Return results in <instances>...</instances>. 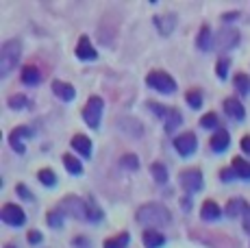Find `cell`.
Listing matches in <instances>:
<instances>
[{
    "label": "cell",
    "mask_w": 250,
    "mask_h": 248,
    "mask_svg": "<svg viewBox=\"0 0 250 248\" xmlns=\"http://www.w3.org/2000/svg\"><path fill=\"white\" fill-rule=\"evenodd\" d=\"M20 57H22V44H20V41H18V40L4 41L2 48H0V74L7 76L18 65Z\"/></svg>",
    "instance_id": "7a4b0ae2"
},
{
    "label": "cell",
    "mask_w": 250,
    "mask_h": 248,
    "mask_svg": "<svg viewBox=\"0 0 250 248\" xmlns=\"http://www.w3.org/2000/svg\"><path fill=\"white\" fill-rule=\"evenodd\" d=\"M220 179H222V181H233V179H235L233 170H230V168H229V170H227V168H224V170H222V172H220Z\"/></svg>",
    "instance_id": "74e56055"
},
{
    "label": "cell",
    "mask_w": 250,
    "mask_h": 248,
    "mask_svg": "<svg viewBox=\"0 0 250 248\" xmlns=\"http://www.w3.org/2000/svg\"><path fill=\"white\" fill-rule=\"evenodd\" d=\"M185 98H187V103H189L191 109H200V107H203V94H200L198 89H189Z\"/></svg>",
    "instance_id": "f1b7e54d"
},
{
    "label": "cell",
    "mask_w": 250,
    "mask_h": 248,
    "mask_svg": "<svg viewBox=\"0 0 250 248\" xmlns=\"http://www.w3.org/2000/svg\"><path fill=\"white\" fill-rule=\"evenodd\" d=\"M63 218H65V216L59 211V209H52V211L46 216V220H48V224H50V227L61 228V227H63Z\"/></svg>",
    "instance_id": "f546056e"
},
{
    "label": "cell",
    "mask_w": 250,
    "mask_h": 248,
    "mask_svg": "<svg viewBox=\"0 0 250 248\" xmlns=\"http://www.w3.org/2000/svg\"><path fill=\"white\" fill-rule=\"evenodd\" d=\"M244 228L250 231V209H248V213H246V220H244Z\"/></svg>",
    "instance_id": "60d3db41"
},
{
    "label": "cell",
    "mask_w": 250,
    "mask_h": 248,
    "mask_svg": "<svg viewBox=\"0 0 250 248\" xmlns=\"http://www.w3.org/2000/svg\"><path fill=\"white\" fill-rule=\"evenodd\" d=\"M220 216H222V209H220V205L215 203V200H205L203 209H200V218H203L205 222H213V220H218Z\"/></svg>",
    "instance_id": "5bb4252c"
},
{
    "label": "cell",
    "mask_w": 250,
    "mask_h": 248,
    "mask_svg": "<svg viewBox=\"0 0 250 248\" xmlns=\"http://www.w3.org/2000/svg\"><path fill=\"white\" fill-rule=\"evenodd\" d=\"M63 165H65V170H68L70 174H83V165H81V161L76 159V157H72L70 152L68 155H63Z\"/></svg>",
    "instance_id": "d4e9b609"
},
{
    "label": "cell",
    "mask_w": 250,
    "mask_h": 248,
    "mask_svg": "<svg viewBox=\"0 0 250 248\" xmlns=\"http://www.w3.org/2000/svg\"><path fill=\"white\" fill-rule=\"evenodd\" d=\"M52 92H55L61 100H65V103H70V100L76 98V89L72 87L70 83H63V81H52Z\"/></svg>",
    "instance_id": "9a60e30c"
},
{
    "label": "cell",
    "mask_w": 250,
    "mask_h": 248,
    "mask_svg": "<svg viewBox=\"0 0 250 248\" xmlns=\"http://www.w3.org/2000/svg\"><path fill=\"white\" fill-rule=\"evenodd\" d=\"M37 179H40L42 183L46 185V187H52V185H57V174L52 172V170H48V168L40 170V172H37Z\"/></svg>",
    "instance_id": "83f0119b"
},
{
    "label": "cell",
    "mask_w": 250,
    "mask_h": 248,
    "mask_svg": "<svg viewBox=\"0 0 250 248\" xmlns=\"http://www.w3.org/2000/svg\"><path fill=\"white\" fill-rule=\"evenodd\" d=\"M150 172H152V176H155L157 183H166L167 181V168L161 164V161H155V164L150 165Z\"/></svg>",
    "instance_id": "4316f807"
},
{
    "label": "cell",
    "mask_w": 250,
    "mask_h": 248,
    "mask_svg": "<svg viewBox=\"0 0 250 248\" xmlns=\"http://www.w3.org/2000/svg\"><path fill=\"white\" fill-rule=\"evenodd\" d=\"M230 170H233L235 179L250 181V164H248V161H244L242 157H235V159H233V165H230Z\"/></svg>",
    "instance_id": "ffe728a7"
},
{
    "label": "cell",
    "mask_w": 250,
    "mask_h": 248,
    "mask_svg": "<svg viewBox=\"0 0 250 248\" xmlns=\"http://www.w3.org/2000/svg\"><path fill=\"white\" fill-rule=\"evenodd\" d=\"M174 148L181 157H189L191 152H196V148H198V140H196V135L191 131H187L183 135L174 137Z\"/></svg>",
    "instance_id": "30bf717a"
},
{
    "label": "cell",
    "mask_w": 250,
    "mask_h": 248,
    "mask_svg": "<svg viewBox=\"0 0 250 248\" xmlns=\"http://www.w3.org/2000/svg\"><path fill=\"white\" fill-rule=\"evenodd\" d=\"M120 164H122V168H128V170H137L139 168V161L135 155H124L122 159H120Z\"/></svg>",
    "instance_id": "d6a6232c"
},
{
    "label": "cell",
    "mask_w": 250,
    "mask_h": 248,
    "mask_svg": "<svg viewBox=\"0 0 250 248\" xmlns=\"http://www.w3.org/2000/svg\"><path fill=\"white\" fill-rule=\"evenodd\" d=\"M235 87L242 94H250V76L248 74H237L235 76Z\"/></svg>",
    "instance_id": "4dcf8cb0"
},
{
    "label": "cell",
    "mask_w": 250,
    "mask_h": 248,
    "mask_svg": "<svg viewBox=\"0 0 250 248\" xmlns=\"http://www.w3.org/2000/svg\"><path fill=\"white\" fill-rule=\"evenodd\" d=\"M222 18H224V22H227V20H235V18H237V13H235V11L233 13H224Z\"/></svg>",
    "instance_id": "b9f144b4"
},
{
    "label": "cell",
    "mask_w": 250,
    "mask_h": 248,
    "mask_svg": "<svg viewBox=\"0 0 250 248\" xmlns=\"http://www.w3.org/2000/svg\"><path fill=\"white\" fill-rule=\"evenodd\" d=\"M28 104V98L24 96V94H13L11 98H9V107L11 109H24Z\"/></svg>",
    "instance_id": "1f68e13d"
},
{
    "label": "cell",
    "mask_w": 250,
    "mask_h": 248,
    "mask_svg": "<svg viewBox=\"0 0 250 248\" xmlns=\"http://www.w3.org/2000/svg\"><path fill=\"white\" fill-rule=\"evenodd\" d=\"M155 26L161 31V35H170L176 26V16L174 13H166V16H155Z\"/></svg>",
    "instance_id": "2e32d148"
},
{
    "label": "cell",
    "mask_w": 250,
    "mask_h": 248,
    "mask_svg": "<svg viewBox=\"0 0 250 248\" xmlns=\"http://www.w3.org/2000/svg\"><path fill=\"white\" fill-rule=\"evenodd\" d=\"M246 216L248 213V205L244 198H230L227 203V216L229 218H237V216Z\"/></svg>",
    "instance_id": "d6986e66"
},
{
    "label": "cell",
    "mask_w": 250,
    "mask_h": 248,
    "mask_svg": "<svg viewBox=\"0 0 250 248\" xmlns=\"http://www.w3.org/2000/svg\"><path fill=\"white\" fill-rule=\"evenodd\" d=\"M128 240H131V235H128V233H118L115 237H111V240L104 242L103 248H126Z\"/></svg>",
    "instance_id": "cb8c5ba5"
},
{
    "label": "cell",
    "mask_w": 250,
    "mask_h": 248,
    "mask_svg": "<svg viewBox=\"0 0 250 248\" xmlns=\"http://www.w3.org/2000/svg\"><path fill=\"white\" fill-rule=\"evenodd\" d=\"M4 248H13V246H11V244H7V246H4Z\"/></svg>",
    "instance_id": "7bdbcfd3"
},
{
    "label": "cell",
    "mask_w": 250,
    "mask_h": 248,
    "mask_svg": "<svg viewBox=\"0 0 250 248\" xmlns=\"http://www.w3.org/2000/svg\"><path fill=\"white\" fill-rule=\"evenodd\" d=\"M22 83L24 85H37L42 83V72L37 65H24L22 68Z\"/></svg>",
    "instance_id": "44dd1931"
},
{
    "label": "cell",
    "mask_w": 250,
    "mask_h": 248,
    "mask_svg": "<svg viewBox=\"0 0 250 248\" xmlns=\"http://www.w3.org/2000/svg\"><path fill=\"white\" fill-rule=\"evenodd\" d=\"M224 111H227V116H230L233 120H244L246 118V109H244V104L239 103L237 98H227L224 100Z\"/></svg>",
    "instance_id": "4fadbf2b"
},
{
    "label": "cell",
    "mask_w": 250,
    "mask_h": 248,
    "mask_svg": "<svg viewBox=\"0 0 250 248\" xmlns=\"http://www.w3.org/2000/svg\"><path fill=\"white\" fill-rule=\"evenodd\" d=\"M137 222L146 224V227H167L172 222V213L166 205L161 203H146L137 209L135 213Z\"/></svg>",
    "instance_id": "6da1fadb"
},
{
    "label": "cell",
    "mask_w": 250,
    "mask_h": 248,
    "mask_svg": "<svg viewBox=\"0 0 250 248\" xmlns=\"http://www.w3.org/2000/svg\"><path fill=\"white\" fill-rule=\"evenodd\" d=\"M72 146H74V150H79L83 157L91 155V142L85 135H74L72 137Z\"/></svg>",
    "instance_id": "7402d4cb"
},
{
    "label": "cell",
    "mask_w": 250,
    "mask_h": 248,
    "mask_svg": "<svg viewBox=\"0 0 250 248\" xmlns=\"http://www.w3.org/2000/svg\"><path fill=\"white\" fill-rule=\"evenodd\" d=\"M63 216H72V218H79V220H87V200L79 198V196H65L57 205Z\"/></svg>",
    "instance_id": "3957f363"
},
{
    "label": "cell",
    "mask_w": 250,
    "mask_h": 248,
    "mask_svg": "<svg viewBox=\"0 0 250 248\" xmlns=\"http://www.w3.org/2000/svg\"><path fill=\"white\" fill-rule=\"evenodd\" d=\"M146 83H148V87L157 89V92H161V94L176 92V81L167 72H163V70H152V72L146 76Z\"/></svg>",
    "instance_id": "5b68a950"
},
{
    "label": "cell",
    "mask_w": 250,
    "mask_h": 248,
    "mask_svg": "<svg viewBox=\"0 0 250 248\" xmlns=\"http://www.w3.org/2000/svg\"><path fill=\"white\" fill-rule=\"evenodd\" d=\"M35 135V131H33L31 126H18V128H13L11 133H9V144H11V148L16 150V152H20V155H24V144H22V140L24 137H33Z\"/></svg>",
    "instance_id": "8fae6325"
},
{
    "label": "cell",
    "mask_w": 250,
    "mask_h": 248,
    "mask_svg": "<svg viewBox=\"0 0 250 248\" xmlns=\"http://www.w3.org/2000/svg\"><path fill=\"white\" fill-rule=\"evenodd\" d=\"M76 248H89V242L85 240V237H76Z\"/></svg>",
    "instance_id": "ab89813d"
},
{
    "label": "cell",
    "mask_w": 250,
    "mask_h": 248,
    "mask_svg": "<svg viewBox=\"0 0 250 248\" xmlns=\"http://www.w3.org/2000/svg\"><path fill=\"white\" fill-rule=\"evenodd\" d=\"M103 220V209L94 203V198L87 200V222H100Z\"/></svg>",
    "instance_id": "484cf974"
},
{
    "label": "cell",
    "mask_w": 250,
    "mask_h": 248,
    "mask_svg": "<svg viewBox=\"0 0 250 248\" xmlns=\"http://www.w3.org/2000/svg\"><path fill=\"white\" fill-rule=\"evenodd\" d=\"M181 187L185 189L187 194L191 192H200L203 189V174L200 170H183L181 172Z\"/></svg>",
    "instance_id": "9c48e42d"
},
{
    "label": "cell",
    "mask_w": 250,
    "mask_h": 248,
    "mask_svg": "<svg viewBox=\"0 0 250 248\" xmlns=\"http://www.w3.org/2000/svg\"><path fill=\"white\" fill-rule=\"evenodd\" d=\"M196 44H198V48H200V50H209V48H213V35H211V28L207 26V24L200 28V35H198V41H196Z\"/></svg>",
    "instance_id": "603a6c76"
},
{
    "label": "cell",
    "mask_w": 250,
    "mask_h": 248,
    "mask_svg": "<svg viewBox=\"0 0 250 248\" xmlns=\"http://www.w3.org/2000/svg\"><path fill=\"white\" fill-rule=\"evenodd\" d=\"M163 244H166V237L157 228H146L144 231V246L146 248H161Z\"/></svg>",
    "instance_id": "ac0fdd59"
},
{
    "label": "cell",
    "mask_w": 250,
    "mask_h": 248,
    "mask_svg": "<svg viewBox=\"0 0 250 248\" xmlns=\"http://www.w3.org/2000/svg\"><path fill=\"white\" fill-rule=\"evenodd\" d=\"M239 44V33L235 28H220L218 33L213 35V48L220 52H229L233 50L235 46Z\"/></svg>",
    "instance_id": "8992f818"
},
{
    "label": "cell",
    "mask_w": 250,
    "mask_h": 248,
    "mask_svg": "<svg viewBox=\"0 0 250 248\" xmlns=\"http://www.w3.org/2000/svg\"><path fill=\"white\" fill-rule=\"evenodd\" d=\"M200 126L203 128H215L218 126V116H215V113H207V116L200 118Z\"/></svg>",
    "instance_id": "836d02e7"
},
{
    "label": "cell",
    "mask_w": 250,
    "mask_h": 248,
    "mask_svg": "<svg viewBox=\"0 0 250 248\" xmlns=\"http://www.w3.org/2000/svg\"><path fill=\"white\" fill-rule=\"evenodd\" d=\"M239 146H242V150L250 155V137H242V142H239Z\"/></svg>",
    "instance_id": "f35d334b"
},
{
    "label": "cell",
    "mask_w": 250,
    "mask_h": 248,
    "mask_svg": "<svg viewBox=\"0 0 250 248\" xmlns=\"http://www.w3.org/2000/svg\"><path fill=\"white\" fill-rule=\"evenodd\" d=\"M42 240H44V237H42V233H40V231H28V242H31L33 246L40 244Z\"/></svg>",
    "instance_id": "8d00e7d4"
},
{
    "label": "cell",
    "mask_w": 250,
    "mask_h": 248,
    "mask_svg": "<svg viewBox=\"0 0 250 248\" xmlns=\"http://www.w3.org/2000/svg\"><path fill=\"white\" fill-rule=\"evenodd\" d=\"M148 107L152 109V113H157V116L163 120V126H166L167 133H172L176 126H181L183 122V116L179 109H172V107H161L159 103H148Z\"/></svg>",
    "instance_id": "277c9868"
},
{
    "label": "cell",
    "mask_w": 250,
    "mask_h": 248,
    "mask_svg": "<svg viewBox=\"0 0 250 248\" xmlns=\"http://www.w3.org/2000/svg\"><path fill=\"white\" fill-rule=\"evenodd\" d=\"M229 65H230L229 59H220L218 61V65H215V72H218L220 79H227V76H229Z\"/></svg>",
    "instance_id": "e575fe53"
},
{
    "label": "cell",
    "mask_w": 250,
    "mask_h": 248,
    "mask_svg": "<svg viewBox=\"0 0 250 248\" xmlns=\"http://www.w3.org/2000/svg\"><path fill=\"white\" fill-rule=\"evenodd\" d=\"M76 57H79L81 61H94L96 57H98V52H96V48L91 46V41L85 35L81 37L79 44H76Z\"/></svg>",
    "instance_id": "7c38bea8"
},
{
    "label": "cell",
    "mask_w": 250,
    "mask_h": 248,
    "mask_svg": "<svg viewBox=\"0 0 250 248\" xmlns=\"http://www.w3.org/2000/svg\"><path fill=\"white\" fill-rule=\"evenodd\" d=\"M0 220L4 224H9V227H22V224L26 222V213H24L22 207H18V205L7 203L2 207V211H0Z\"/></svg>",
    "instance_id": "ba28073f"
},
{
    "label": "cell",
    "mask_w": 250,
    "mask_h": 248,
    "mask_svg": "<svg viewBox=\"0 0 250 248\" xmlns=\"http://www.w3.org/2000/svg\"><path fill=\"white\" fill-rule=\"evenodd\" d=\"M103 109H104V103L100 96H91L83 107V118L85 122L89 124L91 128H98L100 126V118H103Z\"/></svg>",
    "instance_id": "52a82bcc"
},
{
    "label": "cell",
    "mask_w": 250,
    "mask_h": 248,
    "mask_svg": "<svg viewBox=\"0 0 250 248\" xmlns=\"http://www.w3.org/2000/svg\"><path fill=\"white\" fill-rule=\"evenodd\" d=\"M16 192L20 194V196H22L24 200H33V194L28 192V187H26L24 183H18V185H16Z\"/></svg>",
    "instance_id": "d590c367"
},
{
    "label": "cell",
    "mask_w": 250,
    "mask_h": 248,
    "mask_svg": "<svg viewBox=\"0 0 250 248\" xmlns=\"http://www.w3.org/2000/svg\"><path fill=\"white\" fill-rule=\"evenodd\" d=\"M209 144H211V150H213V152H224L229 148V144H230V135L224 131V128H220V131L211 137Z\"/></svg>",
    "instance_id": "e0dca14e"
}]
</instances>
